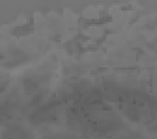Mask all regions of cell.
Masks as SVG:
<instances>
[{
    "mask_svg": "<svg viewBox=\"0 0 157 139\" xmlns=\"http://www.w3.org/2000/svg\"><path fill=\"white\" fill-rule=\"evenodd\" d=\"M25 87L28 91H34L38 88V82L34 79H25Z\"/></svg>",
    "mask_w": 157,
    "mask_h": 139,
    "instance_id": "6da1fadb",
    "label": "cell"
}]
</instances>
